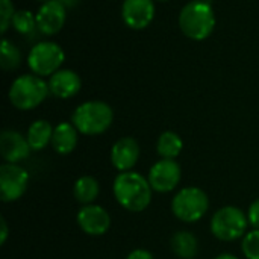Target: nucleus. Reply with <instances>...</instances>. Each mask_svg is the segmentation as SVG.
<instances>
[{"instance_id": "obj_1", "label": "nucleus", "mask_w": 259, "mask_h": 259, "mask_svg": "<svg viewBox=\"0 0 259 259\" xmlns=\"http://www.w3.org/2000/svg\"><path fill=\"white\" fill-rule=\"evenodd\" d=\"M114 197L126 211L141 212L152 202V187L149 179L137 171H124L117 175L112 185Z\"/></svg>"}, {"instance_id": "obj_2", "label": "nucleus", "mask_w": 259, "mask_h": 259, "mask_svg": "<svg viewBox=\"0 0 259 259\" xmlns=\"http://www.w3.org/2000/svg\"><path fill=\"white\" fill-rule=\"evenodd\" d=\"M179 27L190 39H206L215 29V14L211 5L205 0L187 3L179 12Z\"/></svg>"}, {"instance_id": "obj_3", "label": "nucleus", "mask_w": 259, "mask_h": 259, "mask_svg": "<svg viewBox=\"0 0 259 259\" xmlns=\"http://www.w3.org/2000/svg\"><path fill=\"white\" fill-rule=\"evenodd\" d=\"M114 120L112 108L102 100H90L79 105L73 115L71 123L79 134L93 137L106 132Z\"/></svg>"}, {"instance_id": "obj_4", "label": "nucleus", "mask_w": 259, "mask_h": 259, "mask_svg": "<svg viewBox=\"0 0 259 259\" xmlns=\"http://www.w3.org/2000/svg\"><path fill=\"white\" fill-rule=\"evenodd\" d=\"M49 83L36 74H21L9 88V102L20 111H30L49 96Z\"/></svg>"}, {"instance_id": "obj_5", "label": "nucleus", "mask_w": 259, "mask_h": 259, "mask_svg": "<svg viewBox=\"0 0 259 259\" xmlns=\"http://www.w3.org/2000/svg\"><path fill=\"white\" fill-rule=\"evenodd\" d=\"M208 208V194L199 187H185L171 200V211L175 217L184 223H196L202 220Z\"/></svg>"}, {"instance_id": "obj_6", "label": "nucleus", "mask_w": 259, "mask_h": 259, "mask_svg": "<svg viewBox=\"0 0 259 259\" xmlns=\"http://www.w3.org/2000/svg\"><path fill=\"white\" fill-rule=\"evenodd\" d=\"M249 220L237 206H223L211 219V232L222 241H235L246 235Z\"/></svg>"}, {"instance_id": "obj_7", "label": "nucleus", "mask_w": 259, "mask_h": 259, "mask_svg": "<svg viewBox=\"0 0 259 259\" xmlns=\"http://www.w3.org/2000/svg\"><path fill=\"white\" fill-rule=\"evenodd\" d=\"M64 59L65 53L59 44L53 41H41L30 49L27 55V65L33 71V74L42 77L52 76L53 73L61 70Z\"/></svg>"}, {"instance_id": "obj_8", "label": "nucleus", "mask_w": 259, "mask_h": 259, "mask_svg": "<svg viewBox=\"0 0 259 259\" xmlns=\"http://www.w3.org/2000/svg\"><path fill=\"white\" fill-rule=\"evenodd\" d=\"M29 173L18 164L0 165V199L5 203L18 200L27 190Z\"/></svg>"}, {"instance_id": "obj_9", "label": "nucleus", "mask_w": 259, "mask_h": 259, "mask_svg": "<svg viewBox=\"0 0 259 259\" xmlns=\"http://www.w3.org/2000/svg\"><path fill=\"white\" fill-rule=\"evenodd\" d=\"M182 178L181 165L175 159H161L155 162L149 170V184L156 193H170L173 191Z\"/></svg>"}, {"instance_id": "obj_10", "label": "nucleus", "mask_w": 259, "mask_h": 259, "mask_svg": "<svg viewBox=\"0 0 259 259\" xmlns=\"http://www.w3.org/2000/svg\"><path fill=\"white\" fill-rule=\"evenodd\" d=\"M121 18L134 30L147 27L155 18V0H124L121 5Z\"/></svg>"}, {"instance_id": "obj_11", "label": "nucleus", "mask_w": 259, "mask_h": 259, "mask_svg": "<svg viewBox=\"0 0 259 259\" xmlns=\"http://www.w3.org/2000/svg\"><path fill=\"white\" fill-rule=\"evenodd\" d=\"M77 225L87 235L100 237L111 228V215L103 206L83 205L77 212Z\"/></svg>"}, {"instance_id": "obj_12", "label": "nucleus", "mask_w": 259, "mask_h": 259, "mask_svg": "<svg viewBox=\"0 0 259 259\" xmlns=\"http://www.w3.org/2000/svg\"><path fill=\"white\" fill-rule=\"evenodd\" d=\"M67 8L58 0H49L41 5L36 12V26L38 32L42 35H56L65 23Z\"/></svg>"}, {"instance_id": "obj_13", "label": "nucleus", "mask_w": 259, "mask_h": 259, "mask_svg": "<svg viewBox=\"0 0 259 259\" xmlns=\"http://www.w3.org/2000/svg\"><path fill=\"white\" fill-rule=\"evenodd\" d=\"M32 152L27 138H24L20 132L6 129L0 134V155L6 162L18 164L26 159Z\"/></svg>"}, {"instance_id": "obj_14", "label": "nucleus", "mask_w": 259, "mask_h": 259, "mask_svg": "<svg viewBox=\"0 0 259 259\" xmlns=\"http://www.w3.org/2000/svg\"><path fill=\"white\" fill-rule=\"evenodd\" d=\"M140 159V144L132 137L120 138L111 149V162L120 173L131 171Z\"/></svg>"}, {"instance_id": "obj_15", "label": "nucleus", "mask_w": 259, "mask_h": 259, "mask_svg": "<svg viewBox=\"0 0 259 259\" xmlns=\"http://www.w3.org/2000/svg\"><path fill=\"white\" fill-rule=\"evenodd\" d=\"M82 80L73 70H58L49 79L50 94L58 99H70L80 91Z\"/></svg>"}, {"instance_id": "obj_16", "label": "nucleus", "mask_w": 259, "mask_h": 259, "mask_svg": "<svg viewBox=\"0 0 259 259\" xmlns=\"http://www.w3.org/2000/svg\"><path fill=\"white\" fill-rule=\"evenodd\" d=\"M77 146V129L73 123H59L53 129L52 147L59 155L71 153Z\"/></svg>"}, {"instance_id": "obj_17", "label": "nucleus", "mask_w": 259, "mask_h": 259, "mask_svg": "<svg viewBox=\"0 0 259 259\" xmlns=\"http://www.w3.org/2000/svg\"><path fill=\"white\" fill-rule=\"evenodd\" d=\"M52 137H53V127L46 120L33 121L29 126L27 135H26L30 149L35 152H39V150L46 149L49 144H52Z\"/></svg>"}, {"instance_id": "obj_18", "label": "nucleus", "mask_w": 259, "mask_h": 259, "mask_svg": "<svg viewBox=\"0 0 259 259\" xmlns=\"http://www.w3.org/2000/svg\"><path fill=\"white\" fill-rule=\"evenodd\" d=\"M171 250L181 259H193L199 252V241L194 234L188 231H179L171 237Z\"/></svg>"}, {"instance_id": "obj_19", "label": "nucleus", "mask_w": 259, "mask_h": 259, "mask_svg": "<svg viewBox=\"0 0 259 259\" xmlns=\"http://www.w3.org/2000/svg\"><path fill=\"white\" fill-rule=\"evenodd\" d=\"M100 193V185L96 178L85 175L80 176L73 187V194L76 200L82 205H93Z\"/></svg>"}, {"instance_id": "obj_20", "label": "nucleus", "mask_w": 259, "mask_h": 259, "mask_svg": "<svg viewBox=\"0 0 259 259\" xmlns=\"http://www.w3.org/2000/svg\"><path fill=\"white\" fill-rule=\"evenodd\" d=\"M184 149L182 138L171 131L162 132L156 143V152L162 159H176Z\"/></svg>"}, {"instance_id": "obj_21", "label": "nucleus", "mask_w": 259, "mask_h": 259, "mask_svg": "<svg viewBox=\"0 0 259 259\" xmlns=\"http://www.w3.org/2000/svg\"><path fill=\"white\" fill-rule=\"evenodd\" d=\"M12 26L18 33H21L24 36H33L35 32L38 30L36 15H33L30 11H26V9L15 11V14L12 17Z\"/></svg>"}, {"instance_id": "obj_22", "label": "nucleus", "mask_w": 259, "mask_h": 259, "mask_svg": "<svg viewBox=\"0 0 259 259\" xmlns=\"http://www.w3.org/2000/svg\"><path fill=\"white\" fill-rule=\"evenodd\" d=\"M0 52H2V59H0V64L3 67V70L9 71V70H15L20 62H21V53L20 50L17 49V46L8 39H3L2 41V47H0Z\"/></svg>"}, {"instance_id": "obj_23", "label": "nucleus", "mask_w": 259, "mask_h": 259, "mask_svg": "<svg viewBox=\"0 0 259 259\" xmlns=\"http://www.w3.org/2000/svg\"><path fill=\"white\" fill-rule=\"evenodd\" d=\"M241 250L247 259H259V229H253L244 235Z\"/></svg>"}, {"instance_id": "obj_24", "label": "nucleus", "mask_w": 259, "mask_h": 259, "mask_svg": "<svg viewBox=\"0 0 259 259\" xmlns=\"http://www.w3.org/2000/svg\"><path fill=\"white\" fill-rule=\"evenodd\" d=\"M14 14H15L14 3L11 0H0V15H2L0 30H2V33H6L8 27L12 26V17H14Z\"/></svg>"}, {"instance_id": "obj_25", "label": "nucleus", "mask_w": 259, "mask_h": 259, "mask_svg": "<svg viewBox=\"0 0 259 259\" xmlns=\"http://www.w3.org/2000/svg\"><path fill=\"white\" fill-rule=\"evenodd\" d=\"M247 220H249V225H250L253 229H259V199H256V200L249 206Z\"/></svg>"}, {"instance_id": "obj_26", "label": "nucleus", "mask_w": 259, "mask_h": 259, "mask_svg": "<svg viewBox=\"0 0 259 259\" xmlns=\"http://www.w3.org/2000/svg\"><path fill=\"white\" fill-rule=\"evenodd\" d=\"M126 259H155V258H153V255H152L149 250H146V249H135V250H132V252L127 255V258Z\"/></svg>"}, {"instance_id": "obj_27", "label": "nucleus", "mask_w": 259, "mask_h": 259, "mask_svg": "<svg viewBox=\"0 0 259 259\" xmlns=\"http://www.w3.org/2000/svg\"><path fill=\"white\" fill-rule=\"evenodd\" d=\"M0 228H2V232H0V246H5V243L8 240L9 229H8V223H6V220L3 217L0 219Z\"/></svg>"}, {"instance_id": "obj_28", "label": "nucleus", "mask_w": 259, "mask_h": 259, "mask_svg": "<svg viewBox=\"0 0 259 259\" xmlns=\"http://www.w3.org/2000/svg\"><path fill=\"white\" fill-rule=\"evenodd\" d=\"M59 3H62L65 8H74L77 3H79V0H58Z\"/></svg>"}, {"instance_id": "obj_29", "label": "nucleus", "mask_w": 259, "mask_h": 259, "mask_svg": "<svg viewBox=\"0 0 259 259\" xmlns=\"http://www.w3.org/2000/svg\"><path fill=\"white\" fill-rule=\"evenodd\" d=\"M214 259H238L235 255H231V253H222V255H219L217 258Z\"/></svg>"}, {"instance_id": "obj_30", "label": "nucleus", "mask_w": 259, "mask_h": 259, "mask_svg": "<svg viewBox=\"0 0 259 259\" xmlns=\"http://www.w3.org/2000/svg\"><path fill=\"white\" fill-rule=\"evenodd\" d=\"M36 2H42V3H46V2H49V0H36Z\"/></svg>"}, {"instance_id": "obj_31", "label": "nucleus", "mask_w": 259, "mask_h": 259, "mask_svg": "<svg viewBox=\"0 0 259 259\" xmlns=\"http://www.w3.org/2000/svg\"><path fill=\"white\" fill-rule=\"evenodd\" d=\"M155 2H168V0H155Z\"/></svg>"}, {"instance_id": "obj_32", "label": "nucleus", "mask_w": 259, "mask_h": 259, "mask_svg": "<svg viewBox=\"0 0 259 259\" xmlns=\"http://www.w3.org/2000/svg\"><path fill=\"white\" fill-rule=\"evenodd\" d=\"M205 2H206V0H205Z\"/></svg>"}]
</instances>
